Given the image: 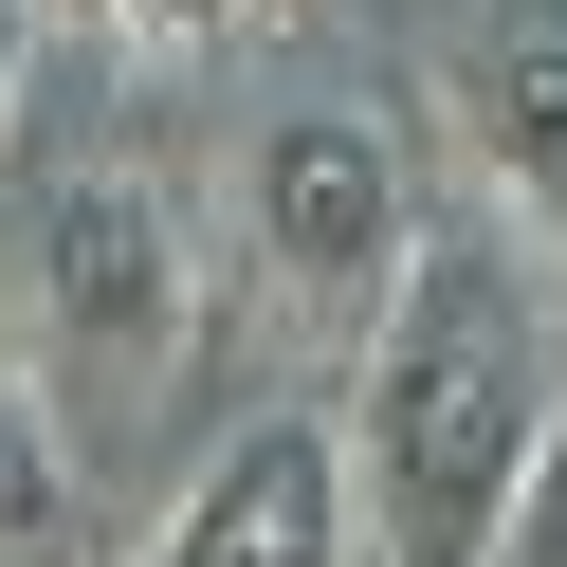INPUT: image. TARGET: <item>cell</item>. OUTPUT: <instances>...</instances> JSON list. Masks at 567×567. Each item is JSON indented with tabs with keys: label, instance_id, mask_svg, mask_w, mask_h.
Instances as JSON below:
<instances>
[{
	"label": "cell",
	"instance_id": "ba28073f",
	"mask_svg": "<svg viewBox=\"0 0 567 567\" xmlns=\"http://www.w3.org/2000/svg\"><path fill=\"white\" fill-rule=\"evenodd\" d=\"M92 19H111V38H147V55H202V38H238L257 0H92Z\"/></svg>",
	"mask_w": 567,
	"mask_h": 567
},
{
	"label": "cell",
	"instance_id": "5b68a950",
	"mask_svg": "<svg viewBox=\"0 0 567 567\" xmlns=\"http://www.w3.org/2000/svg\"><path fill=\"white\" fill-rule=\"evenodd\" d=\"M457 147H476V184L513 202L530 238H567V19L457 55Z\"/></svg>",
	"mask_w": 567,
	"mask_h": 567
},
{
	"label": "cell",
	"instance_id": "8992f818",
	"mask_svg": "<svg viewBox=\"0 0 567 567\" xmlns=\"http://www.w3.org/2000/svg\"><path fill=\"white\" fill-rule=\"evenodd\" d=\"M55 513H74V457H55V403H38V367L0 348V567H38V549H55Z\"/></svg>",
	"mask_w": 567,
	"mask_h": 567
},
{
	"label": "cell",
	"instance_id": "3957f363",
	"mask_svg": "<svg viewBox=\"0 0 567 567\" xmlns=\"http://www.w3.org/2000/svg\"><path fill=\"white\" fill-rule=\"evenodd\" d=\"M19 293H38V348L92 384H165L184 348V220H165L147 165H55L19 202Z\"/></svg>",
	"mask_w": 567,
	"mask_h": 567
},
{
	"label": "cell",
	"instance_id": "9c48e42d",
	"mask_svg": "<svg viewBox=\"0 0 567 567\" xmlns=\"http://www.w3.org/2000/svg\"><path fill=\"white\" fill-rule=\"evenodd\" d=\"M19 74H38V0H0V128H19Z\"/></svg>",
	"mask_w": 567,
	"mask_h": 567
},
{
	"label": "cell",
	"instance_id": "6da1fadb",
	"mask_svg": "<svg viewBox=\"0 0 567 567\" xmlns=\"http://www.w3.org/2000/svg\"><path fill=\"white\" fill-rule=\"evenodd\" d=\"M367 367H348V476H367V567H494L513 476L567 421V275L513 202L421 220V257L384 275Z\"/></svg>",
	"mask_w": 567,
	"mask_h": 567
},
{
	"label": "cell",
	"instance_id": "277c9868",
	"mask_svg": "<svg viewBox=\"0 0 567 567\" xmlns=\"http://www.w3.org/2000/svg\"><path fill=\"white\" fill-rule=\"evenodd\" d=\"M147 567H367V476H348V403H257L147 530Z\"/></svg>",
	"mask_w": 567,
	"mask_h": 567
},
{
	"label": "cell",
	"instance_id": "7a4b0ae2",
	"mask_svg": "<svg viewBox=\"0 0 567 567\" xmlns=\"http://www.w3.org/2000/svg\"><path fill=\"white\" fill-rule=\"evenodd\" d=\"M238 220H257V275L293 311H330V330H367L384 275L421 257V184H403V128L384 111H275L257 147H238Z\"/></svg>",
	"mask_w": 567,
	"mask_h": 567
},
{
	"label": "cell",
	"instance_id": "52a82bcc",
	"mask_svg": "<svg viewBox=\"0 0 567 567\" xmlns=\"http://www.w3.org/2000/svg\"><path fill=\"white\" fill-rule=\"evenodd\" d=\"M494 567H567V421H549V457L513 476V530H494Z\"/></svg>",
	"mask_w": 567,
	"mask_h": 567
}]
</instances>
